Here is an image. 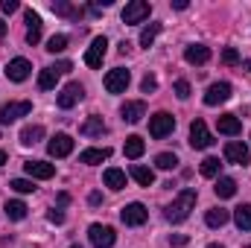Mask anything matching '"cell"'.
Listing matches in <instances>:
<instances>
[{"label":"cell","mask_w":251,"mask_h":248,"mask_svg":"<svg viewBox=\"0 0 251 248\" xmlns=\"http://www.w3.org/2000/svg\"><path fill=\"white\" fill-rule=\"evenodd\" d=\"M193 207H196V190H193V187H184V190L176 196V201L164 210V216H167V222L178 225V222H184V219L190 216Z\"/></svg>","instance_id":"1"},{"label":"cell","mask_w":251,"mask_h":248,"mask_svg":"<svg viewBox=\"0 0 251 248\" xmlns=\"http://www.w3.org/2000/svg\"><path fill=\"white\" fill-rule=\"evenodd\" d=\"M173 128H176V117L167 114V111H158V114L149 117V134L155 140H164L167 134H173Z\"/></svg>","instance_id":"2"},{"label":"cell","mask_w":251,"mask_h":248,"mask_svg":"<svg viewBox=\"0 0 251 248\" xmlns=\"http://www.w3.org/2000/svg\"><path fill=\"white\" fill-rule=\"evenodd\" d=\"M29 111H32V102H29V99H21V102H6V105H0V125L15 123V120L26 117Z\"/></svg>","instance_id":"3"},{"label":"cell","mask_w":251,"mask_h":248,"mask_svg":"<svg viewBox=\"0 0 251 248\" xmlns=\"http://www.w3.org/2000/svg\"><path fill=\"white\" fill-rule=\"evenodd\" d=\"M88 240H91V246H97V248H111L117 237H114V228H111V225L94 222V225L88 228Z\"/></svg>","instance_id":"4"},{"label":"cell","mask_w":251,"mask_h":248,"mask_svg":"<svg viewBox=\"0 0 251 248\" xmlns=\"http://www.w3.org/2000/svg\"><path fill=\"white\" fill-rule=\"evenodd\" d=\"M128 82H131V73L126 67H114V70L105 73V91L108 94H126Z\"/></svg>","instance_id":"5"},{"label":"cell","mask_w":251,"mask_h":248,"mask_svg":"<svg viewBox=\"0 0 251 248\" xmlns=\"http://www.w3.org/2000/svg\"><path fill=\"white\" fill-rule=\"evenodd\" d=\"M149 15H152V6L146 0H131V3H126V9H123V24H140Z\"/></svg>","instance_id":"6"},{"label":"cell","mask_w":251,"mask_h":248,"mask_svg":"<svg viewBox=\"0 0 251 248\" xmlns=\"http://www.w3.org/2000/svg\"><path fill=\"white\" fill-rule=\"evenodd\" d=\"M210 143H213V134L204 125V120H193L190 123V146L193 149H207Z\"/></svg>","instance_id":"7"},{"label":"cell","mask_w":251,"mask_h":248,"mask_svg":"<svg viewBox=\"0 0 251 248\" xmlns=\"http://www.w3.org/2000/svg\"><path fill=\"white\" fill-rule=\"evenodd\" d=\"M120 219H123L128 228H137V225H143L149 219V210L140 201H131V204H126L123 210H120Z\"/></svg>","instance_id":"8"},{"label":"cell","mask_w":251,"mask_h":248,"mask_svg":"<svg viewBox=\"0 0 251 248\" xmlns=\"http://www.w3.org/2000/svg\"><path fill=\"white\" fill-rule=\"evenodd\" d=\"M225 161L228 164H237V167H246L251 161V152L246 143H240V140H231L228 146H225Z\"/></svg>","instance_id":"9"},{"label":"cell","mask_w":251,"mask_h":248,"mask_svg":"<svg viewBox=\"0 0 251 248\" xmlns=\"http://www.w3.org/2000/svg\"><path fill=\"white\" fill-rule=\"evenodd\" d=\"M231 94H234V88H231L228 82H213V85L207 88V94H204V105H219V102H228V99H231Z\"/></svg>","instance_id":"10"},{"label":"cell","mask_w":251,"mask_h":248,"mask_svg":"<svg viewBox=\"0 0 251 248\" xmlns=\"http://www.w3.org/2000/svg\"><path fill=\"white\" fill-rule=\"evenodd\" d=\"M47 152H50L53 158H67V155L73 152V137L64 134V131H59V134L47 143Z\"/></svg>","instance_id":"11"},{"label":"cell","mask_w":251,"mask_h":248,"mask_svg":"<svg viewBox=\"0 0 251 248\" xmlns=\"http://www.w3.org/2000/svg\"><path fill=\"white\" fill-rule=\"evenodd\" d=\"M24 170H26V175H29V178H38V181H47V178H53V175H56V167H53V164H47V161H26V164H24Z\"/></svg>","instance_id":"12"},{"label":"cell","mask_w":251,"mask_h":248,"mask_svg":"<svg viewBox=\"0 0 251 248\" xmlns=\"http://www.w3.org/2000/svg\"><path fill=\"white\" fill-rule=\"evenodd\" d=\"M105 47H108L105 35L94 38V44H91V47H88V53H85V64H88V67H100L102 59H105Z\"/></svg>","instance_id":"13"},{"label":"cell","mask_w":251,"mask_h":248,"mask_svg":"<svg viewBox=\"0 0 251 248\" xmlns=\"http://www.w3.org/2000/svg\"><path fill=\"white\" fill-rule=\"evenodd\" d=\"M29 70H32V64L26 62V59H21V56L6 64V76H9L12 82H26V79H29Z\"/></svg>","instance_id":"14"},{"label":"cell","mask_w":251,"mask_h":248,"mask_svg":"<svg viewBox=\"0 0 251 248\" xmlns=\"http://www.w3.org/2000/svg\"><path fill=\"white\" fill-rule=\"evenodd\" d=\"M82 97H85V88H82L79 82H70V85H64L62 94H59V105H62V108H73Z\"/></svg>","instance_id":"15"},{"label":"cell","mask_w":251,"mask_h":248,"mask_svg":"<svg viewBox=\"0 0 251 248\" xmlns=\"http://www.w3.org/2000/svg\"><path fill=\"white\" fill-rule=\"evenodd\" d=\"M120 117H123V123H140V120L146 117V105H143L140 99L123 102V108H120Z\"/></svg>","instance_id":"16"},{"label":"cell","mask_w":251,"mask_h":248,"mask_svg":"<svg viewBox=\"0 0 251 248\" xmlns=\"http://www.w3.org/2000/svg\"><path fill=\"white\" fill-rule=\"evenodd\" d=\"M24 18H26V41L29 44H38L41 41V15L32 12V9H26Z\"/></svg>","instance_id":"17"},{"label":"cell","mask_w":251,"mask_h":248,"mask_svg":"<svg viewBox=\"0 0 251 248\" xmlns=\"http://www.w3.org/2000/svg\"><path fill=\"white\" fill-rule=\"evenodd\" d=\"M216 125H219V131H222V134H228V137H237V134L243 131L240 117H234V114H222V117L216 120Z\"/></svg>","instance_id":"18"},{"label":"cell","mask_w":251,"mask_h":248,"mask_svg":"<svg viewBox=\"0 0 251 248\" xmlns=\"http://www.w3.org/2000/svg\"><path fill=\"white\" fill-rule=\"evenodd\" d=\"M207 59H210V47H204V44H190L184 50V62L190 64H204Z\"/></svg>","instance_id":"19"},{"label":"cell","mask_w":251,"mask_h":248,"mask_svg":"<svg viewBox=\"0 0 251 248\" xmlns=\"http://www.w3.org/2000/svg\"><path fill=\"white\" fill-rule=\"evenodd\" d=\"M111 158V149H85L82 155H79V164H88V167H94V164H102V161H108Z\"/></svg>","instance_id":"20"},{"label":"cell","mask_w":251,"mask_h":248,"mask_svg":"<svg viewBox=\"0 0 251 248\" xmlns=\"http://www.w3.org/2000/svg\"><path fill=\"white\" fill-rule=\"evenodd\" d=\"M79 131H82L85 137H100V134L105 131V120H102L100 114H91V117L82 123V128H79Z\"/></svg>","instance_id":"21"},{"label":"cell","mask_w":251,"mask_h":248,"mask_svg":"<svg viewBox=\"0 0 251 248\" xmlns=\"http://www.w3.org/2000/svg\"><path fill=\"white\" fill-rule=\"evenodd\" d=\"M228 219H231V213H228L225 207H210V210L204 213V222H207L210 228H222V225H228Z\"/></svg>","instance_id":"22"},{"label":"cell","mask_w":251,"mask_h":248,"mask_svg":"<svg viewBox=\"0 0 251 248\" xmlns=\"http://www.w3.org/2000/svg\"><path fill=\"white\" fill-rule=\"evenodd\" d=\"M143 149H146V143H143V137H137V134H131V137H126V158H131V161H137L140 155H143Z\"/></svg>","instance_id":"23"},{"label":"cell","mask_w":251,"mask_h":248,"mask_svg":"<svg viewBox=\"0 0 251 248\" xmlns=\"http://www.w3.org/2000/svg\"><path fill=\"white\" fill-rule=\"evenodd\" d=\"M44 137V125H24L21 128V143L24 146H35Z\"/></svg>","instance_id":"24"},{"label":"cell","mask_w":251,"mask_h":248,"mask_svg":"<svg viewBox=\"0 0 251 248\" xmlns=\"http://www.w3.org/2000/svg\"><path fill=\"white\" fill-rule=\"evenodd\" d=\"M131 178H134L140 187H152V184H155V173H152L149 167H140V164H134V167H131Z\"/></svg>","instance_id":"25"},{"label":"cell","mask_w":251,"mask_h":248,"mask_svg":"<svg viewBox=\"0 0 251 248\" xmlns=\"http://www.w3.org/2000/svg\"><path fill=\"white\" fill-rule=\"evenodd\" d=\"M59 76H62V73H59L56 67H44V70L38 73V88H41V91H50V88H56Z\"/></svg>","instance_id":"26"},{"label":"cell","mask_w":251,"mask_h":248,"mask_svg":"<svg viewBox=\"0 0 251 248\" xmlns=\"http://www.w3.org/2000/svg\"><path fill=\"white\" fill-rule=\"evenodd\" d=\"M105 187H111V190H123L126 187V173L123 170H117V167H108V170H105Z\"/></svg>","instance_id":"27"},{"label":"cell","mask_w":251,"mask_h":248,"mask_svg":"<svg viewBox=\"0 0 251 248\" xmlns=\"http://www.w3.org/2000/svg\"><path fill=\"white\" fill-rule=\"evenodd\" d=\"M6 216L12 219V222H21V219H26V204L24 201H18V198H12V201H6Z\"/></svg>","instance_id":"28"},{"label":"cell","mask_w":251,"mask_h":248,"mask_svg":"<svg viewBox=\"0 0 251 248\" xmlns=\"http://www.w3.org/2000/svg\"><path fill=\"white\" fill-rule=\"evenodd\" d=\"M234 222L240 231H251V204H240L234 210Z\"/></svg>","instance_id":"29"},{"label":"cell","mask_w":251,"mask_h":248,"mask_svg":"<svg viewBox=\"0 0 251 248\" xmlns=\"http://www.w3.org/2000/svg\"><path fill=\"white\" fill-rule=\"evenodd\" d=\"M213 190H216V196H219V198H231V196L237 193V181L225 175V178H219V181H216V187H213Z\"/></svg>","instance_id":"30"},{"label":"cell","mask_w":251,"mask_h":248,"mask_svg":"<svg viewBox=\"0 0 251 248\" xmlns=\"http://www.w3.org/2000/svg\"><path fill=\"white\" fill-rule=\"evenodd\" d=\"M53 12H56V15H64V18H79V15H82V9L70 6L67 0H56V3H53Z\"/></svg>","instance_id":"31"},{"label":"cell","mask_w":251,"mask_h":248,"mask_svg":"<svg viewBox=\"0 0 251 248\" xmlns=\"http://www.w3.org/2000/svg\"><path fill=\"white\" fill-rule=\"evenodd\" d=\"M158 32H161V24H149V26L140 32V47H152V41L158 38Z\"/></svg>","instance_id":"32"},{"label":"cell","mask_w":251,"mask_h":248,"mask_svg":"<svg viewBox=\"0 0 251 248\" xmlns=\"http://www.w3.org/2000/svg\"><path fill=\"white\" fill-rule=\"evenodd\" d=\"M155 167H158V170H176V167H178V158H176L173 152H161V155L155 158Z\"/></svg>","instance_id":"33"},{"label":"cell","mask_w":251,"mask_h":248,"mask_svg":"<svg viewBox=\"0 0 251 248\" xmlns=\"http://www.w3.org/2000/svg\"><path fill=\"white\" fill-rule=\"evenodd\" d=\"M219 167H222L219 158H204V161H201V175H204V178H216V175H219Z\"/></svg>","instance_id":"34"},{"label":"cell","mask_w":251,"mask_h":248,"mask_svg":"<svg viewBox=\"0 0 251 248\" xmlns=\"http://www.w3.org/2000/svg\"><path fill=\"white\" fill-rule=\"evenodd\" d=\"M62 50H67V35H53L50 41H47V53H62Z\"/></svg>","instance_id":"35"},{"label":"cell","mask_w":251,"mask_h":248,"mask_svg":"<svg viewBox=\"0 0 251 248\" xmlns=\"http://www.w3.org/2000/svg\"><path fill=\"white\" fill-rule=\"evenodd\" d=\"M12 190H15V193H35L38 187L32 184V181H26V178H15V181H12Z\"/></svg>","instance_id":"36"},{"label":"cell","mask_w":251,"mask_h":248,"mask_svg":"<svg viewBox=\"0 0 251 248\" xmlns=\"http://www.w3.org/2000/svg\"><path fill=\"white\" fill-rule=\"evenodd\" d=\"M176 97L178 99H190V82L187 79H178L176 82Z\"/></svg>","instance_id":"37"},{"label":"cell","mask_w":251,"mask_h":248,"mask_svg":"<svg viewBox=\"0 0 251 248\" xmlns=\"http://www.w3.org/2000/svg\"><path fill=\"white\" fill-rule=\"evenodd\" d=\"M140 88H143V94H152V91L158 88V79H155L152 73H146V76H143V82H140Z\"/></svg>","instance_id":"38"},{"label":"cell","mask_w":251,"mask_h":248,"mask_svg":"<svg viewBox=\"0 0 251 248\" xmlns=\"http://www.w3.org/2000/svg\"><path fill=\"white\" fill-rule=\"evenodd\" d=\"M222 62L225 64H240V53H237V47H228V50L222 53Z\"/></svg>","instance_id":"39"},{"label":"cell","mask_w":251,"mask_h":248,"mask_svg":"<svg viewBox=\"0 0 251 248\" xmlns=\"http://www.w3.org/2000/svg\"><path fill=\"white\" fill-rule=\"evenodd\" d=\"M47 219H50L53 225H62V222H64V213H62V210H59V207H53V210L47 213Z\"/></svg>","instance_id":"40"},{"label":"cell","mask_w":251,"mask_h":248,"mask_svg":"<svg viewBox=\"0 0 251 248\" xmlns=\"http://www.w3.org/2000/svg\"><path fill=\"white\" fill-rule=\"evenodd\" d=\"M0 9H3L6 15H12V12H18V0H3V3H0Z\"/></svg>","instance_id":"41"},{"label":"cell","mask_w":251,"mask_h":248,"mask_svg":"<svg viewBox=\"0 0 251 248\" xmlns=\"http://www.w3.org/2000/svg\"><path fill=\"white\" fill-rule=\"evenodd\" d=\"M170 243L173 246H187V237L184 234H176V237H170Z\"/></svg>","instance_id":"42"},{"label":"cell","mask_w":251,"mask_h":248,"mask_svg":"<svg viewBox=\"0 0 251 248\" xmlns=\"http://www.w3.org/2000/svg\"><path fill=\"white\" fill-rule=\"evenodd\" d=\"M88 201H91V204H100V201H102V196H100V193H91V196H88Z\"/></svg>","instance_id":"43"},{"label":"cell","mask_w":251,"mask_h":248,"mask_svg":"<svg viewBox=\"0 0 251 248\" xmlns=\"http://www.w3.org/2000/svg\"><path fill=\"white\" fill-rule=\"evenodd\" d=\"M67 201H70V196H67V193H62V196H59V207H64Z\"/></svg>","instance_id":"44"},{"label":"cell","mask_w":251,"mask_h":248,"mask_svg":"<svg viewBox=\"0 0 251 248\" xmlns=\"http://www.w3.org/2000/svg\"><path fill=\"white\" fill-rule=\"evenodd\" d=\"M3 35H6V24L0 21V41H3Z\"/></svg>","instance_id":"45"},{"label":"cell","mask_w":251,"mask_h":248,"mask_svg":"<svg viewBox=\"0 0 251 248\" xmlns=\"http://www.w3.org/2000/svg\"><path fill=\"white\" fill-rule=\"evenodd\" d=\"M3 164H6V152L0 149V167H3Z\"/></svg>","instance_id":"46"},{"label":"cell","mask_w":251,"mask_h":248,"mask_svg":"<svg viewBox=\"0 0 251 248\" xmlns=\"http://www.w3.org/2000/svg\"><path fill=\"white\" fill-rule=\"evenodd\" d=\"M207 248H225V246H219V243H210V246H207Z\"/></svg>","instance_id":"47"},{"label":"cell","mask_w":251,"mask_h":248,"mask_svg":"<svg viewBox=\"0 0 251 248\" xmlns=\"http://www.w3.org/2000/svg\"><path fill=\"white\" fill-rule=\"evenodd\" d=\"M246 70H249V73H251V59H249V62H246Z\"/></svg>","instance_id":"48"},{"label":"cell","mask_w":251,"mask_h":248,"mask_svg":"<svg viewBox=\"0 0 251 248\" xmlns=\"http://www.w3.org/2000/svg\"><path fill=\"white\" fill-rule=\"evenodd\" d=\"M70 248H79V246H70Z\"/></svg>","instance_id":"49"},{"label":"cell","mask_w":251,"mask_h":248,"mask_svg":"<svg viewBox=\"0 0 251 248\" xmlns=\"http://www.w3.org/2000/svg\"><path fill=\"white\" fill-rule=\"evenodd\" d=\"M249 248H251V246H249Z\"/></svg>","instance_id":"50"}]
</instances>
